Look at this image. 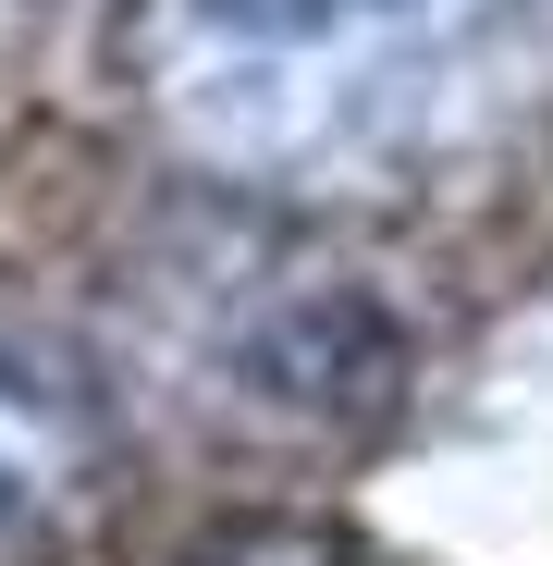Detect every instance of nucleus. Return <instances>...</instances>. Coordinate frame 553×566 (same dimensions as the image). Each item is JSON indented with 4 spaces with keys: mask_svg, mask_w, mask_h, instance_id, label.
I'll return each mask as SVG.
<instances>
[{
    "mask_svg": "<svg viewBox=\"0 0 553 566\" xmlns=\"http://www.w3.org/2000/svg\"><path fill=\"white\" fill-rule=\"evenodd\" d=\"M74 481H86V395L38 345L0 333V566L50 542V517L74 505Z\"/></svg>",
    "mask_w": 553,
    "mask_h": 566,
    "instance_id": "obj_1",
    "label": "nucleus"
},
{
    "mask_svg": "<svg viewBox=\"0 0 553 566\" xmlns=\"http://www.w3.org/2000/svg\"><path fill=\"white\" fill-rule=\"evenodd\" d=\"M234 25L258 38H344V25H394V13H430V0H222Z\"/></svg>",
    "mask_w": 553,
    "mask_h": 566,
    "instance_id": "obj_2",
    "label": "nucleus"
},
{
    "mask_svg": "<svg viewBox=\"0 0 553 566\" xmlns=\"http://www.w3.org/2000/svg\"><path fill=\"white\" fill-rule=\"evenodd\" d=\"M198 566H344V554L308 542V530H246V542H210Z\"/></svg>",
    "mask_w": 553,
    "mask_h": 566,
    "instance_id": "obj_3",
    "label": "nucleus"
}]
</instances>
